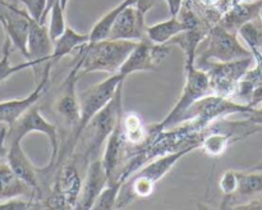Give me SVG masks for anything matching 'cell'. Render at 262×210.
<instances>
[{"instance_id":"1","label":"cell","mask_w":262,"mask_h":210,"mask_svg":"<svg viewBox=\"0 0 262 210\" xmlns=\"http://www.w3.org/2000/svg\"><path fill=\"white\" fill-rule=\"evenodd\" d=\"M200 148V142L184 148L182 150L174 151L158 158L152 163L143 166L140 172L130 176L127 181L123 182L118 196L117 206L122 207L129 204L136 199H147L155 191V186L163 177H165L171 171L174 165L183 158L184 155L194 151Z\"/></svg>"},{"instance_id":"2","label":"cell","mask_w":262,"mask_h":210,"mask_svg":"<svg viewBox=\"0 0 262 210\" xmlns=\"http://www.w3.org/2000/svg\"><path fill=\"white\" fill-rule=\"evenodd\" d=\"M138 41L104 38L79 48V76L94 72L118 73Z\"/></svg>"},{"instance_id":"3","label":"cell","mask_w":262,"mask_h":210,"mask_svg":"<svg viewBox=\"0 0 262 210\" xmlns=\"http://www.w3.org/2000/svg\"><path fill=\"white\" fill-rule=\"evenodd\" d=\"M123 83L124 82L119 85L114 97L101 110H99L84 127L81 136V138H84V160L91 161L97 159L102 145L106 142L107 137L117 125L119 118L122 117Z\"/></svg>"},{"instance_id":"4","label":"cell","mask_w":262,"mask_h":210,"mask_svg":"<svg viewBox=\"0 0 262 210\" xmlns=\"http://www.w3.org/2000/svg\"><path fill=\"white\" fill-rule=\"evenodd\" d=\"M248 56L253 55L250 49L241 43L238 33L219 25L205 35L200 43L194 64L200 67L207 61H232Z\"/></svg>"},{"instance_id":"5","label":"cell","mask_w":262,"mask_h":210,"mask_svg":"<svg viewBox=\"0 0 262 210\" xmlns=\"http://www.w3.org/2000/svg\"><path fill=\"white\" fill-rule=\"evenodd\" d=\"M124 81L125 77L122 76L120 73L110 74V77H107L106 79L89 87V89L82 92L81 97H79L81 119H79L78 125L73 131V135H72L71 141H69V148L67 149L68 153H73L77 143L79 142V138H81L82 132H83L87 123L99 110H101L114 97L119 85Z\"/></svg>"},{"instance_id":"6","label":"cell","mask_w":262,"mask_h":210,"mask_svg":"<svg viewBox=\"0 0 262 210\" xmlns=\"http://www.w3.org/2000/svg\"><path fill=\"white\" fill-rule=\"evenodd\" d=\"M42 133L43 136H46L50 143L51 149V155H50V161H49L48 166L43 169H50L58 161L59 156V132L58 128L55 124H53L51 122H49L41 112L38 110V108L35 105L30 108L28 110H26L12 125L7 127V138H5V142L10 143L13 141H20L22 142L23 138L28 135V133Z\"/></svg>"},{"instance_id":"7","label":"cell","mask_w":262,"mask_h":210,"mask_svg":"<svg viewBox=\"0 0 262 210\" xmlns=\"http://www.w3.org/2000/svg\"><path fill=\"white\" fill-rule=\"evenodd\" d=\"M210 90L211 87H210L209 74L205 69L199 68L196 64L186 67V82H184L183 91L169 114L155 125V130L163 131L181 123L182 115L187 112V109L191 108L197 100L209 94Z\"/></svg>"},{"instance_id":"8","label":"cell","mask_w":262,"mask_h":210,"mask_svg":"<svg viewBox=\"0 0 262 210\" xmlns=\"http://www.w3.org/2000/svg\"><path fill=\"white\" fill-rule=\"evenodd\" d=\"M252 63L253 56H248L232 61H207L199 68L207 72L210 87L215 94L232 99L241 79L250 71Z\"/></svg>"},{"instance_id":"9","label":"cell","mask_w":262,"mask_h":210,"mask_svg":"<svg viewBox=\"0 0 262 210\" xmlns=\"http://www.w3.org/2000/svg\"><path fill=\"white\" fill-rule=\"evenodd\" d=\"M252 110L253 108L250 105L234 101L230 97L220 96L217 94H207L187 109V112L182 115L181 122L197 119L200 124H206L216 118H224L238 113L247 115Z\"/></svg>"},{"instance_id":"10","label":"cell","mask_w":262,"mask_h":210,"mask_svg":"<svg viewBox=\"0 0 262 210\" xmlns=\"http://www.w3.org/2000/svg\"><path fill=\"white\" fill-rule=\"evenodd\" d=\"M168 44H154L152 41L145 37L143 40L138 41L118 73L127 78L129 74L137 72L155 71L159 68L161 61L168 56Z\"/></svg>"},{"instance_id":"11","label":"cell","mask_w":262,"mask_h":210,"mask_svg":"<svg viewBox=\"0 0 262 210\" xmlns=\"http://www.w3.org/2000/svg\"><path fill=\"white\" fill-rule=\"evenodd\" d=\"M79 60L76 64L60 86L58 97L54 102V109L56 114L61 118L63 123L72 130H76L81 119V102L77 95V81L79 78Z\"/></svg>"},{"instance_id":"12","label":"cell","mask_w":262,"mask_h":210,"mask_svg":"<svg viewBox=\"0 0 262 210\" xmlns=\"http://www.w3.org/2000/svg\"><path fill=\"white\" fill-rule=\"evenodd\" d=\"M145 15V13L133 5L124 7L115 18L107 38L130 41L143 40L146 37V30H147Z\"/></svg>"},{"instance_id":"13","label":"cell","mask_w":262,"mask_h":210,"mask_svg":"<svg viewBox=\"0 0 262 210\" xmlns=\"http://www.w3.org/2000/svg\"><path fill=\"white\" fill-rule=\"evenodd\" d=\"M0 10L4 17V22L2 26L7 33V37H9L12 45L18 49L26 58L27 56V38L32 18L28 15L26 10L18 9L13 4L0 8Z\"/></svg>"},{"instance_id":"14","label":"cell","mask_w":262,"mask_h":210,"mask_svg":"<svg viewBox=\"0 0 262 210\" xmlns=\"http://www.w3.org/2000/svg\"><path fill=\"white\" fill-rule=\"evenodd\" d=\"M51 66L53 64L50 61L45 64V68H43L42 74H41L40 81H38L37 86L35 87V90L30 95H27L26 97H22V99L0 101V124H5L8 127L12 125L26 110L30 109L32 105H35L40 100L43 91H45L46 85H48L49 79H50Z\"/></svg>"},{"instance_id":"15","label":"cell","mask_w":262,"mask_h":210,"mask_svg":"<svg viewBox=\"0 0 262 210\" xmlns=\"http://www.w3.org/2000/svg\"><path fill=\"white\" fill-rule=\"evenodd\" d=\"M53 49L54 43L50 37V33H49L48 26L36 22L33 19L31 20L26 59L28 61H32L35 71H37L40 66L50 61Z\"/></svg>"},{"instance_id":"16","label":"cell","mask_w":262,"mask_h":210,"mask_svg":"<svg viewBox=\"0 0 262 210\" xmlns=\"http://www.w3.org/2000/svg\"><path fill=\"white\" fill-rule=\"evenodd\" d=\"M107 181H109V176H107L106 171L102 165L101 159L92 160L89 169H87L86 179L81 186L76 207H78V209H92L97 197L100 196L101 191L106 186Z\"/></svg>"},{"instance_id":"17","label":"cell","mask_w":262,"mask_h":210,"mask_svg":"<svg viewBox=\"0 0 262 210\" xmlns=\"http://www.w3.org/2000/svg\"><path fill=\"white\" fill-rule=\"evenodd\" d=\"M5 156H7L8 165L12 168V171L28 186L32 187L36 194H40V177H38L40 172L35 168L32 161L26 155L20 141H13L8 143Z\"/></svg>"},{"instance_id":"18","label":"cell","mask_w":262,"mask_h":210,"mask_svg":"<svg viewBox=\"0 0 262 210\" xmlns=\"http://www.w3.org/2000/svg\"><path fill=\"white\" fill-rule=\"evenodd\" d=\"M194 26H196V20L193 15H184V18L174 15L163 22L148 26L146 30V37L154 44H168L177 35Z\"/></svg>"},{"instance_id":"19","label":"cell","mask_w":262,"mask_h":210,"mask_svg":"<svg viewBox=\"0 0 262 210\" xmlns=\"http://www.w3.org/2000/svg\"><path fill=\"white\" fill-rule=\"evenodd\" d=\"M122 117L119 118L117 125H115L113 132L110 133V136L107 137L106 142H105L104 155H102L101 158L102 165H104L109 178L118 177V168H119L120 161H122L123 143H124L125 141L124 135H123Z\"/></svg>"},{"instance_id":"20","label":"cell","mask_w":262,"mask_h":210,"mask_svg":"<svg viewBox=\"0 0 262 210\" xmlns=\"http://www.w3.org/2000/svg\"><path fill=\"white\" fill-rule=\"evenodd\" d=\"M35 190L12 171L8 163L0 164V201L27 196L33 199Z\"/></svg>"},{"instance_id":"21","label":"cell","mask_w":262,"mask_h":210,"mask_svg":"<svg viewBox=\"0 0 262 210\" xmlns=\"http://www.w3.org/2000/svg\"><path fill=\"white\" fill-rule=\"evenodd\" d=\"M261 7L262 0L256 3H234L232 9L223 18L222 26L233 32H237L241 26L258 17Z\"/></svg>"},{"instance_id":"22","label":"cell","mask_w":262,"mask_h":210,"mask_svg":"<svg viewBox=\"0 0 262 210\" xmlns=\"http://www.w3.org/2000/svg\"><path fill=\"white\" fill-rule=\"evenodd\" d=\"M87 43H90L89 33H79L74 28H72L71 26H67L66 31L54 41V49L53 54H51L50 63L53 64L55 61L60 60L61 58L69 55L74 50L86 45Z\"/></svg>"},{"instance_id":"23","label":"cell","mask_w":262,"mask_h":210,"mask_svg":"<svg viewBox=\"0 0 262 210\" xmlns=\"http://www.w3.org/2000/svg\"><path fill=\"white\" fill-rule=\"evenodd\" d=\"M204 37L205 33L197 26H194L171 38L168 45H178L186 55V67H191L196 63L197 48H199L200 43L204 40Z\"/></svg>"},{"instance_id":"24","label":"cell","mask_w":262,"mask_h":210,"mask_svg":"<svg viewBox=\"0 0 262 210\" xmlns=\"http://www.w3.org/2000/svg\"><path fill=\"white\" fill-rule=\"evenodd\" d=\"M58 191L59 196L63 197V201L69 202L71 206L76 207L77 199L81 191V181L73 164H68L61 171L58 181Z\"/></svg>"},{"instance_id":"25","label":"cell","mask_w":262,"mask_h":210,"mask_svg":"<svg viewBox=\"0 0 262 210\" xmlns=\"http://www.w3.org/2000/svg\"><path fill=\"white\" fill-rule=\"evenodd\" d=\"M262 194V172L253 171H238V186L237 191L230 197L224 199L229 201L232 199H253L257 195Z\"/></svg>"},{"instance_id":"26","label":"cell","mask_w":262,"mask_h":210,"mask_svg":"<svg viewBox=\"0 0 262 210\" xmlns=\"http://www.w3.org/2000/svg\"><path fill=\"white\" fill-rule=\"evenodd\" d=\"M127 5H132V0H123L122 3L117 5V7L113 8L112 10H109L107 13H105L99 20L94 25L91 32L89 33L90 41H99L107 38V35L110 32V28H112L113 23H114L115 18L119 14L120 10L123 9Z\"/></svg>"},{"instance_id":"27","label":"cell","mask_w":262,"mask_h":210,"mask_svg":"<svg viewBox=\"0 0 262 210\" xmlns=\"http://www.w3.org/2000/svg\"><path fill=\"white\" fill-rule=\"evenodd\" d=\"M12 46V41L9 40V37H5L4 44H3L2 58H0V85L18 72H22L27 68H33V63L28 60L20 64H12V61H10Z\"/></svg>"},{"instance_id":"28","label":"cell","mask_w":262,"mask_h":210,"mask_svg":"<svg viewBox=\"0 0 262 210\" xmlns=\"http://www.w3.org/2000/svg\"><path fill=\"white\" fill-rule=\"evenodd\" d=\"M123 179L119 177H114V178H109L106 186L102 190L100 196L97 197L96 202L94 204L92 209H113L117 206L118 196H119L120 187L123 184Z\"/></svg>"},{"instance_id":"29","label":"cell","mask_w":262,"mask_h":210,"mask_svg":"<svg viewBox=\"0 0 262 210\" xmlns=\"http://www.w3.org/2000/svg\"><path fill=\"white\" fill-rule=\"evenodd\" d=\"M124 140L130 143H138L145 137V127L137 113H127L122 117Z\"/></svg>"},{"instance_id":"30","label":"cell","mask_w":262,"mask_h":210,"mask_svg":"<svg viewBox=\"0 0 262 210\" xmlns=\"http://www.w3.org/2000/svg\"><path fill=\"white\" fill-rule=\"evenodd\" d=\"M64 12H66V9L61 7L60 0H58V2L51 7L50 12H49L48 14V30L49 33H50V37L51 40H53V43L64 32V31H66L67 26H68L66 23V15H64Z\"/></svg>"},{"instance_id":"31","label":"cell","mask_w":262,"mask_h":210,"mask_svg":"<svg viewBox=\"0 0 262 210\" xmlns=\"http://www.w3.org/2000/svg\"><path fill=\"white\" fill-rule=\"evenodd\" d=\"M230 145V136L215 132L207 136L202 142H200V148L210 156H220L225 153Z\"/></svg>"},{"instance_id":"32","label":"cell","mask_w":262,"mask_h":210,"mask_svg":"<svg viewBox=\"0 0 262 210\" xmlns=\"http://www.w3.org/2000/svg\"><path fill=\"white\" fill-rule=\"evenodd\" d=\"M19 2L25 5L26 12L33 20L45 25L48 0H19Z\"/></svg>"},{"instance_id":"33","label":"cell","mask_w":262,"mask_h":210,"mask_svg":"<svg viewBox=\"0 0 262 210\" xmlns=\"http://www.w3.org/2000/svg\"><path fill=\"white\" fill-rule=\"evenodd\" d=\"M219 186L222 192L224 194V199L230 197L232 195H234V192L237 191L238 186V171H227L222 176L219 182Z\"/></svg>"},{"instance_id":"34","label":"cell","mask_w":262,"mask_h":210,"mask_svg":"<svg viewBox=\"0 0 262 210\" xmlns=\"http://www.w3.org/2000/svg\"><path fill=\"white\" fill-rule=\"evenodd\" d=\"M32 206L31 202L25 201V200H7V201H0V209H26V207Z\"/></svg>"},{"instance_id":"35","label":"cell","mask_w":262,"mask_h":210,"mask_svg":"<svg viewBox=\"0 0 262 210\" xmlns=\"http://www.w3.org/2000/svg\"><path fill=\"white\" fill-rule=\"evenodd\" d=\"M160 2L161 0H132V5L146 14L148 10H151L154 7L160 4Z\"/></svg>"},{"instance_id":"36","label":"cell","mask_w":262,"mask_h":210,"mask_svg":"<svg viewBox=\"0 0 262 210\" xmlns=\"http://www.w3.org/2000/svg\"><path fill=\"white\" fill-rule=\"evenodd\" d=\"M166 5L169 9V15L174 17L178 15L182 10V5H183V0H165Z\"/></svg>"},{"instance_id":"37","label":"cell","mask_w":262,"mask_h":210,"mask_svg":"<svg viewBox=\"0 0 262 210\" xmlns=\"http://www.w3.org/2000/svg\"><path fill=\"white\" fill-rule=\"evenodd\" d=\"M233 207H237V209H262V201L257 199H250L247 204H239Z\"/></svg>"},{"instance_id":"38","label":"cell","mask_w":262,"mask_h":210,"mask_svg":"<svg viewBox=\"0 0 262 210\" xmlns=\"http://www.w3.org/2000/svg\"><path fill=\"white\" fill-rule=\"evenodd\" d=\"M5 138H7V127H2L0 128V159L7 153V142H5Z\"/></svg>"},{"instance_id":"39","label":"cell","mask_w":262,"mask_h":210,"mask_svg":"<svg viewBox=\"0 0 262 210\" xmlns=\"http://www.w3.org/2000/svg\"><path fill=\"white\" fill-rule=\"evenodd\" d=\"M248 171H253V172H262V160L260 163L255 164L253 166H251V168H248Z\"/></svg>"},{"instance_id":"40","label":"cell","mask_w":262,"mask_h":210,"mask_svg":"<svg viewBox=\"0 0 262 210\" xmlns=\"http://www.w3.org/2000/svg\"><path fill=\"white\" fill-rule=\"evenodd\" d=\"M258 0H234V3H256Z\"/></svg>"},{"instance_id":"41","label":"cell","mask_w":262,"mask_h":210,"mask_svg":"<svg viewBox=\"0 0 262 210\" xmlns=\"http://www.w3.org/2000/svg\"><path fill=\"white\" fill-rule=\"evenodd\" d=\"M68 2H69V0H60V4H61V7L64 8V9H67V5H68Z\"/></svg>"},{"instance_id":"42","label":"cell","mask_w":262,"mask_h":210,"mask_svg":"<svg viewBox=\"0 0 262 210\" xmlns=\"http://www.w3.org/2000/svg\"><path fill=\"white\" fill-rule=\"evenodd\" d=\"M8 4H9V3H8V0H0V8L7 7Z\"/></svg>"},{"instance_id":"43","label":"cell","mask_w":262,"mask_h":210,"mask_svg":"<svg viewBox=\"0 0 262 210\" xmlns=\"http://www.w3.org/2000/svg\"><path fill=\"white\" fill-rule=\"evenodd\" d=\"M258 18H260V20H261V23H262V7H261V9H260V14H258Z\"/></svg>"},{"instance_id":"44","label":"cell","mask_w":262,"mask_h":210,"mask_svg":"<svg viewBox=\"0 0 262 210\" xmlns=\"http://www.w3.org/2000/svg\"><path fill=\"white\" fill-rule=\"evenodd\" d=\"M258 125H260V127H262V122L260 123V124H258Z\"/></svg>"}]
</instances>
